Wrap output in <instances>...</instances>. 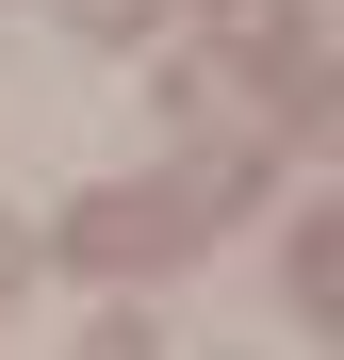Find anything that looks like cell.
Returning <instances> with one entry per match:
<instances>
[{
  "instance_id": "cell-2",
  "label": "cell",
  "mask_w": 344,
  "mask_h": 360,
  "mask_svg": "<svg viewBox=\"0 0 344 360\" xmlns=\"http://www.w3.org/2000/svg\"><path fill=\"white\" fill-rule=\"evenodd\" d=\"M82 360H164V344H148V311H98V328H82Z\"/></svg>"
},
{
  "instance_id": "cell-1",
  "label": "cell",
  "mask_w": 344,
  "mask_h": 360,
  "mask_svg": "<svg viewBox=\"0 0 344 360\" xmlns=\"http://www.w3.org/2000/svg\"><path fill=\"white\" fill-rule=\"evenodd\" d=\"M295 311H344V213H295Z\"/></svg>"
},
{
  "instance_id": "cell-3",
  "label": "cell",
  "mask_w": 344,
  "mask_h": 360,
  "mask_svg": "<svg viewBox=\"0 0 344 360\" xmlns=\"http://www.w3.org/2000/svg\"><path fill=\"white\" fill-rule=\"evenodd\" d=\"M17 278H33V229H0V295H17Z\"/></svg>"
}]
</instances>
